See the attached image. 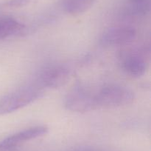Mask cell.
Segmentation results:
<instances>
[{
	"label": "cell",
	"mask_w": 151,
	"mask_h": 151,
	"mask_svg": "<svg viewBox=\"0 0 151 151\" xmlns=\"http://www.w3.org/2000/svg\"><path fill=\"white\" fill-rule=\"evenodd\" d=\"M127 8L133 16H145L150 11V0H128Z\"/></svg>",
	"instance_id": "10"
},
{
	"label": "cell",
	"mask_w": 151,
	"mask_h": 151,
	"mask_svg": "<svg viewBox=\"0 0 151 151\" xmlns=\"http://www.w3.org/2000/svg\"><path fill=\"white\" fill-rule=\"evenodd\" d=\"M24 28V25L13 18L0 19V41L20 33Z\"/></svg>",
	"instance_id": "8"
},
{
	"label": "cell",
	"mask_w": 151,
	"mask_h": 151,
	"mask_svg": "<svg viewBox=\"0 0 151 151\" xmlns=\"http://www.w3.org/2000/svg\"><path fill=\"white\" fill-rule=\"evenodd\" d=\"M70 78V70L62 65L50 66L43 70L38 76L41 87L59 88L65 85Z\"/></svg>",
	"instance_id": "5"
},
{
	"label": "cell",
	"mask_w": 151,
	"mask_h": 151,
	"mask_svg": "<svg viewBox=\"0 0 151 151\" xmlns=\"http://www.w3.org/2000/svg\"><path fill=\"white\" fill-rule=\"evenodd\" d=\"M43 95L38 87L19 89L0 98V115H6L22 109L36 101Z\"/></svg>",
	"instance_id": "2"
},
{
	"label": "cell",
	"mask_w": 151,
	"mask_h": 151,
	"mask_svg": "<svg viewBox=\"0 0 151 151\" xmlns=\"http://www.w3.org/2000/svg\"><path fill=\"white\" fill-rule=\"evenodd\" d=\"M38 0H9L5 5L8 7L19 8L36 2Z\"/></svg>",
	"instance_id": "11"
},
{
	"label": "cell",
	"mask_w": 151,
	"mask_h": 151,
	"mask_svg": "<svg viewBox=\"0 0 151 151\" xmlns=\"http://www.w3.org/2000/svg\"><path fill=\"white\" fill-rule=\"evenodd\" d=\"M48 127L45 126H36L14 133L0 142V150L13 149L24 142L44 136L48 133Z\"/></svg>",
	"instance_id": "6"
},
{
	"label": "cell",
	"mask_w": 151,
	"mask_h": 151,
	"mask_svg": "<svg viewBox=\"0 0 151 151\" xmlns=\"http://www.w3.org/2000/svg\"><path fill=\"white\" fill-rule=\"evenodd\" d=\"M66 109L77 113H86L97 109L95 95L81 85L72 88L65 98Z\"/></svg>",
	"instance_id": "3"
},
{
	"label": "cell",
	"mask_w": 151,
	"mask_h": 151,
	"mask_svg": "<svg viewBox=\"0 0 151 151\" xmlns=\"http://www.w3.org/2000/svg\"><path fill=\"white\" fill-rule=\"evenodd\" d=\"M95 0H63L62 6L65 12L70 15H78L89 10Z\"/></svg>",
	"instance_id": "9"
},
{
	"label": "cell",
	"mask_w": 151,
	"mask_h": 151,
	"mask_svg": "<svg viewBox=\"0 0 151 151\" xmlns=\"http://www.w3.org/2000/svg\"><path fill=\"white\" fill-rule=\"evenodd\" d=\"M97 108H116L131 105L135 95L129 88L119 84L104 86L95 94Z\"/></svg>",
	"instance_id": "1"
},
{
	"label": "cell",
	"mask_w": 151,
	"mask_h": 151,
	"mask_svg": "<svg viewBox=\"0 0 151 151\" xmlns=\"http://www.w3.org/2000/svg\"><path fill=\"white\" fill-rule=\"evenodd\" d=\"M122 67L127 74L135 78L142 76L147 68V63L144 58L137 54L127 56L124 59Z\"/></svg>",
	"instance_id": "7"
},
{
	"label": "cell",
	"mask_w": 151,
	"mask_h": 151,
	"mask_svg": "<svg viewBox=\"0 0 151 151\" xmlns=\"http://www.w3.org/2000/svg\"><path fill=\"white\" fill-rule=\"evenodd\" d=\"M136 36L137 32L131 27H116L103 33L100 43L105 47L123 46L132 42Z\"/></svg>",
	"instance_id": "4"
}]
</instances>
